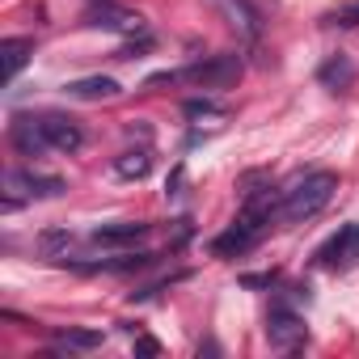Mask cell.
<instances>
[{
    "instance_id": "cell-1",
    "label": "cell",
    "mask_w": 359,
    "mask_h": 359,
    "mask_svg": "<svg viewBox=\"0 0 359 359\" xmlns=\"http://www.w3.org/2000/svg\"><path fill=\"white\" fill-rule=\"evenodd\" d=\"M275 203H279V199L271 195V187H266V191H245V208H241V216L233 220V229H229V233H220V237L212 241V250H216L220 258L250 254V250L266 237V229H271V224H279Z\"/></svg>"
},
{
    "instance_id": "cell-2",
    "label": "cell",
    "mask_w": 359,
    "mask_h": 359,
    "mask_svg": "<svg viewBox=\"0 0 359 359\" xmlns=\"http://www.w3.org/2000/svg\"><path fill=\"white\" fill-rule=\"evenodd\" d=\"M338 191V177L330 169H317V173H304L300 182H292V191L279 195L275 203V216L279 224H300V220H313Z\"/></svg>"
},
{
    "instance_id": "cell-3",
    "label": "cell",
    "mask_w": 359,
    "mask_h": 359,
    "mask_svg": "<svg viewBox=\"0 0 359 359\" xmlns=\"http://www.w3.org/2000/svg\"><path fill=\"white\" fill-rule=\"evenodd\" d=\"M68 187L55 173H34V169H5V212H13L26 199H60Z\"/></svg>"
},
{
    "instance_id": "cell-4",
    "label": "cell",
    "mask_w": 359,
    "mask_h": 359,
    "mask_svg": "<svg viewBox=\"0 0 359 359\" xmlns=\"http://www.w3.org/2000/svg\"><path fill=\"white\" fill-rule=\"evenodd\" d=\"M266 342L275 346V351H300L304 342H309V325H304V317L279 296L275 304H271V313H266Z\"/></svg>"
},
{
    "instance_id": "cell-5",
    "label": "cell",
    "mask_w": 359,
    "mask_h": 359,
    "mask_svg": "<svg viewBox=\"0 0 359 359\" xmlns=\"http://www.w3.org/2000/svg\"><path fill=\"white\" fill-rule=\"evenodd\" d=\"M237 76H241V55L237 51L208 55V60H199V64L177 72V81H191L199 89H229V85H237Z\"/></svg>"
},
{
    "instance_id": "cell-6",
    "label": "cell",
    "mask_w": 359,
    "mask_h": 359,
    "mask_svg": "<svg viewBox=\"0 0 359 359\" xmlns=\"http://www.w3.org/2000/svg\"><path fill=\"white\" fill-rule=\"evenodd\" d=\"M313 262L321 271H355L359 266V220L342 224L330 241H321L317 254H313Z\"/></svg>"
},
{
    "instance_id": "cell-7",
    "label": "cell",
    "mask_w": 359,
    "mask_h": 359,
    "mask_svg": "<svg viewBox=\"0 0 359 359\" xmlns=\"http://www.w3.org/2000/svg\"><path fill=\"white\" fill-rule=\"evenodd\" d=\"M85 26H97V30H118V34H140L144 30V18L123 9L118 0H89L85 9Z\"/></svg>"
},
{
    "instance_id": "cell-8",
    "label": "cell",
    "mask_w": 359,
    "mask_h": 359,
    "mask_svg": "<svg viewBox=\"0 0 359 359\" xmlns=\"http://www.w3.org/2000/svg\"><path fill=\"white\" fill-rule=\"evenodd\" d=\"M39 127H43L51 152H76V148L85 144V127H81L76 118H68V114L47 110V114H39Z\"/></svg>"
},
{
    "instance_id": "cell-9",
    "label": "cell",
    "mask_w": 359,
    "mask_h": 359,
    "mask_svg": "<svg viewBox=\"0 0 359 359\" xmlns=\"http://www.w3.org/2000/svg\"><path fill=\"white\" fill-rule=\"evenodd\" d=\"M9 140H13V148H18L22 156H43V152H51V144H47V135H43V127H39L34 114H18V118L9 123Z\"/></svg>"
},
{
    "instance_id": "cell-10",
    "label": "cell",
    "mask_w": 359,
    "mask_h": 359,
    "mask_svg": "<svg viewBox=\"0 0 359 359\" xmlns=\"http://www.w3.org/2000/svg\"><path fill=\"white\" fill-rule=\"evenodd\" d=\"M30 55H34V39H5L0 43V81L13 85L18 72L30 64Z\"/></svg>"
},
{
    "instance_id": "cell-11",
    "label": "cell",
    "mask_w": 359,
    "mask_h": 359,
    "mask_svg": "<svg viewBox=\"0 0 359 359\" xmlns=\"http://www.w3.org/2000/svg\"><path fill=\"white\" fill-rule=\"evenodd\" d=\"M64 93L76 97V102H106V97H118L123 89H118L114 76H81V81H68Z\"/></svg>"
},
{
    "instance_id": "cell-12",
    "label": "cell",
    "mask_w": 359,
    "mask_h": 359,
    "mask_svg": "<svg viewBox=\"0 0 359 359\" xmlns=\"http://www.w3.org/2000/svg\"><path fill=\"white\" fill-rule=\"evenodd\" d=\"M148 233H152V224H140V220L131 224V220H127V224H97V229L89 233V241H93V245H135V241H144Z\"/></svg>"
},
{
    "instance_id": "cell-13",
    "label": "cell",
    "mask_w": 359,
    "mask_h": 359,
    "mask_svg": "<svg viewBox=\"0 0 359 359\" xmlns=\"http://www.w3.org/2000/svg\"><path fill=\"white\" fill-rule=\"evenodd\" d=\"M76 271H110V275H131V271H148L156 266V254H118V258H102V262H72Z\"/></svg>"
},
{
    "instance_id": "cell-14",
    "label": "cell",
    "mask_w": 359,
    "mask_h": 359,
    "mask_svg": "<svg viewBox=\"0 0 359 359\" xmlns=\"http://www.w3.org/2000/svg\"><path fill=\"white\" fill-rule=\"evenodd\" d=\"M317 81H321L325 89H334V93H342V89L355 85V64H351L346 55H330V60L317 68Z\"/></svg>"
},
{
    "instance_id": "cell-15",
    "label": "cell",
    "mask_w": 359,
    "mask_h": 359,
    "mask_svg": "<svg viewBox=\"0 0 359 359\" xmlns=\"http://www.w3.org/2000/svg\"><path fill=\"white\" fill-rule=\"evenodd\" d=\"M148 169H152V152L148 148H127L114 161V173L123 177V182H140V177H148Z\"/></svg>"
},
{
    "instance_id": "cell-16",
    "label": "cell",
    "mask_w": 359,
    "mask_h": 359,
    "mask_svg": "<svg viewBox=\"0 0 359 359\" xmlns=\"http://www.w3.org/2000/svg\"><path fill=\"white\" fill-rule=\"evenodd\" d=\"M55 346L60 351H97L102 330H55Z\"/></svg>"
},
{
    "instance_id": "cell-17",
    "label": "cell",
    "mask_w": 359,
    "mask_h": 359,
    "mask_svg": "<svg viewBox=\"0 0 359 359\" xmlns=\"http://www.w3.org/2000/svg\"><path fill=\"white\" fill-rule=\"evenodd\" d=\"M229 13H233V26L245 30V39H258L262 34V13L250 5V0H229Z\"/></svg>"
},
{
    "instance_id": "cell-18",
    "label": "cell",
    "mask_w": 359,
    "mask_h": 359,
    "mask_svg": "<svg viewBox=\"0 0 359 359\" xmlns=\"http://www.w3.org/2000/svg\"><path fill=\"white\" fill-rule=\"evenodd\" d=\"M182 110L191 114V118H224L229 110L220 106V102H212V97H191V102H182Z\"/></svg>"
},
{
    "instance_id": "cell-19",
    "label": "cell",
    "mask_w": 359,
    "mask_h": 359,
    "mask_svg": "<svg viewBox=\"0 0 359 359\" xmlns=\"http://www.w3.org/2000/svg\"><path fill=\"white\" fill-rule=\"evenodd\" d=\"M60 245H72V233L51 229V233H43V237H39V250H43V254H51V258H55V250H60Z\"/></svg>"
},
{
    "instance_id": "cell-20",
    "label": "cell",
    "mask_w": 359,
    "mask_h": 359,
    "mask_svg": "<svg viewBox=\"0 0 359 359\" xmlns=\"http://www.w3.org/2000/svg\"><path fill=\"white\" fill-rule=\"evenodd\" d=\"M135 355L152 359V355H161V342H156V338H148V334H140V338H135Z\"/></svg>"
},
{
    "instance_id": "cell-21",
    "label": "cell",
    "mask_w": 359,
    "mask_h": 359,
    "mask_svg": "<svg viewBox=\"0 0 359 359\" xmlns=\"http://www.w3.org/2000/svg\"><path fill=\"white\" fill-rule=\"evenodd\" d=\"M334 26H359V0H355V5H346L342 13H334Z\"/></svg>"
},
{
    "instance_id": "cell-22",
    "label": "cell",
    "mask_w": 359,
    "mask_h": 359,
    "mask_svg": "<svg viewBox=\"0 0 359 359\" xmlns=\"http://www.w3.org/2000/svg\"><path fill=\"white\" fill-rule=\"evenodd\" d=\"M182 177H187V169L177 165V169H173V177H169V187H165V195H169V199H173V195H182Z\"/></svg>"
},
{
    "instance_id": "cell-23",
    "label": "cell",
    "mask_w": 359,
    "mask_h": 359,
    "mask_svg": "<svg viewBox=\"0 0 359 359\" xmlns=\"http://www.w3.org/2000/svg\"><path fill=\"white\" fill-rule=\"evenodd\" d=\"M241 283H245V287H271V283H275V275H245Z\"/></svg>"
}]
</instances>
